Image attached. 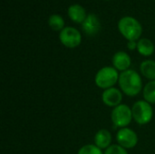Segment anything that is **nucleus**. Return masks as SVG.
Wrapping results in <instances>:
<instances>
[{"mask_svg":"<svg viewBox=\"0 0 155 154\" xmlns=\"http://www.w3.org/2000/svg\"><path fill=\"white\" fill-rule=\"evenodd\" d=\"M111 118L113 121V123L116 127L121 128H126L128 126L132 120H133V113L129 106L126 104H120L114 108Z\"/></svg>","mask_w":155,"mask_h":154,"instance_id":"obj_5","label":"nucleus"},{"mask_svg":"<svg viewBox=\"0 0 155 154\" xmlns=\"http://www.w3.org/2000/svg\"><path fill=\"white\" fill-rule=\"evenodd\" d=\"M119 74L114 67L105 66L100 69L94 78L95 84L104 90L114 87L119 81Z\"/></svg>","mask_w":155,"mask_h":154,"instance_id":"obj_3","label":"nucleus"},{"mask_svg":"<svg viewBox=\"0 0 155 154\" xmlns=\"http://www.w3.org/2000/svg\"><path fill=\"white\" fill-rule=\"evenodd\" d=\"M118 28L121 34L128 41H136L142 34V25L134 17L125 16L123 17L118 24Z\"/></svg>","mask_w":155,"mask_h":154,"instance_id":"obj_2","label":"nucleus"},{"mask_svg":"<svg viewBox=\"0 0 155 154\" xmlns=\"http://www.w3.org/2000/svg\"><path fill=\"white\" fill-rule=\"evenodd\" d=\"M128 48L130 50H134L135 48L137 49V43L135 41H129L128 42Z\"/></svg>","mask_w":155,"mask_h":154,"instance_id":"obj_19","label":"nucleus"},{"mask_svg":"<svg viewBox=\"0 0 155 154\" xmlns=\"http://www.w3.org/2000/svg\"><path fill=\"white\" fill-rule=\"evenodd\" d=\"M141 73L144 77L149 80L155 81V61L146 60L141 64L140 66Z\"/></svg>","mask_w":155,"mask_h":154,"instance_id":"obj_14","label":"nucleus"},{"mask_svg":"<svg viewBox=\"0 0 155 154\" xmlns=\"http://www.w3.org/2000/svg\"><path fill=\"white\" fill-rule=\"evenodd\" d=\"M68 15L72 21L75 23H84L86 19V12L80 5H73L68 8Z\"/></svg>","mask_w":155,"mask_h":154,"instance_id":"obj_12","label":"nucleus"},{"mask_svg":"<svg viewBox=\"0 0 155 154\" xmlns=\"http://www.w3.org/2000/svg\"><path fill=\"white\" fill-rule=\"evenodd\" d=\"M132 113L134 121L140 125L147 124L153 116L152 105L146 101L136 102L132 108Z\"/></svg>","mask_w":155,"mask_h":154,"instance_id":"obj_4","label":"nucleus"},{"mask_svg":"<svg viewBox=\"0 0 155 154\" xmlns=\"http://www.w3.org/2000/svg\"><path fill=\"white\" fill-rule=\"evenodd\" d=\"M104 154H128V152L126 149H124L121 145L114 144V145H111L109 148H107Z\"/></svg>","mask_w":155,"mask_h":154,"instance_id":"obj_18","label":"nucleus"},{"mask_svg":"<svg viewBox=\"0 0 155 154\" xmlns=\"http://www.w3.org/2000/svg\"><path fill=\"white\" fill-rule=\"evenodd\" d=\"M48 25L54 31H62L64 28V20L59 15H53L49 17Z\"/></svg>","mask_w":155,"mask_h":154,"instance_id":"obj_16","label":"nucleus"},{"mask_svg":"<svg viewBox=\"0 0 155 154\" xmlns=\"http://www.w3.org/2000/svg\"><path fill=\"white\" fill-rule=\"evenodd\" d=\"M103 103L109 107H116L121 104L123 100V94L117 88L112 87L104 91L102 94Z\"/></svg>","mask_w":155,"mask_h":154,"instance_id":"obj_8","label":"nucleus"},{"mask_svg":"<svg viewBox=\"0 0 155 154\" xmlns=\"http://www.w3.org/2000/svg\"><path fill=\"white\" fill-rule=\"evenodd\" d=\"M77 154H104L102 152V150L97 147L95 144H87L83 146Z\"/></svg>","mask_w":155,"mask_h":154,"instance_id":"obj_17","label":"nucleus"},{"mask_svg":"<svg viewBox=\"0 0 155 154\" xmlns=\"http://www.w3.org/2000/svg\"><path fill=\"white\" fill-rule=\"evenodd\" d=\"M112 143V135L109 131L105 129H102L98 131L94 136V144L99 147L101 150L107 149L111 146Z\"/></svg>","mask_w":155,"mask_h":154,"instance_id":"obj_11","label":"nucleus"},{"mask_svg":"<svg viewBox=\"0 0 155 154\" xmlns=\"http://www.w3.org/2000/svg\"><path fill=\"white\" fill-rule=\"evenodd\" d=\"M119 145L124 149H133L138 143V136L134 131L129 128H122L116 134Z\"/></svg>","mask_w":155,"mask_h":154,"instance_id":"obj_7","label":"nucleus"},{"mask_svg":"<svg viewBox=\"0 0 155 154\" xmlns=\"http://www.w3.org/2000/svg\"><path fill=\"white\" fill-rule=\"evenodd\" d=\"M137 50L142 55L150 56L154 52V45L151 40L147 38H143L140 39L137 43Z\"/></svg>","mask_w":155,"mask_h":154,"instance_id":"obj_13","label":"nucleus"},{"mask_svg":"<svg viewBox=\"0 0 155 154\" xmlns=\"http://www.w3.org/2000/svg\"><path fill=\"white\" fill-rule=\"evenodd\" d=\"M118 83L124 93L131 97L136 96L143 88V82L140 74L131 69L120 74Z\"/></svg>","mask_w":155,"mask_h":154,"instance_id":"obj_1","label":"nucleus"},{"mask_svg":"<svg viewBox=\"0 0 155 154\" xmlns=\"http://www.w3.org/2000/svg\"><path fill=\"white\" fill-rule=\"evenodd\" d=\"M132 61L130 55L125 52H117L113 57V64L114 67L118 71H127L131 66Z\"/></svg>","mask_w":155,"mask_h":154,"instance_id":"obj_10","label":"nucleus"},{"mask_svg":"<svg viewBox=\"0 0 155 154\" xmlns=\"http://www.w3.org/2000/svg\"><path fill=\"white\" fill-rule=\"evenodd\" d=\"M82 28L86 34L91 36L95 35L101 28V23L99 21V18L94 14L88 15L86 19L82 24Z\"/></svg>","mask_w":155,"mask_h":154,"instance_id":"obj_9","label":"nucleus"},{"mask_svg":"<svg viewBox=\"0 0 155 154\" xmlns=\"http://www.w3.org/2000/svg\"><path fill=\"white\" fill-rule=\"evenodd\" d=\"M143 98L151 104H155V81L149 82L143 88Z\"/></svg>","mask_w":155,"mask_h":154,"instance_id":"obj_15","label":"nucleus"},{"mask_svg":"<svg viewBox=\"0 0 155 154\" xmlns=\"http://www.w3.org/2000/svg\"><path fill=\"white\" fill-rule=\"evenodd\" d=\"M59 39L64 46L68 48H74L81 44L82 36L77 29L74 27H64L60 32Z\"/></svg>","mask_w":155,"mask_h":154,"instance_id":"obj_6","label":"nucleus"}]
</instances>
